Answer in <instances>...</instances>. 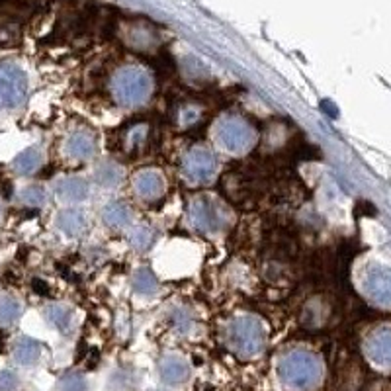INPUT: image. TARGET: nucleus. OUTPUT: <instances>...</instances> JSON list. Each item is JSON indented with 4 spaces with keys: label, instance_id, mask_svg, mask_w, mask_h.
<instances>
[{
    "label": "nucleus",
    "instance_id": "393cba45",
    "mask_svg": "<svg viewBox=\"0 0 391 391\" xmlns=\"http://www.w3.org/2000/svg\"><path fill=\"white\" fill-rule=\"evenodd\" d=\"M57 391H88V380L82 372L71 370L59 378Z\"/></svg>",
    "mask_w": 391,
    "mask_h": 391
},
{
    "label": "nucleus",
    "instance_id": "aec40b11",
    "mask_svg": "<svg viewBox=\"0 0 391 391\" xmlns=\"http://www.w3.org/2000/svg\"><path fill=\"white\" fill-rule=\"evenodd\" d=\"M155 239H157V231L151 225H145V223L133 225L130 229V235H128L131 249L137 250V252H147L155 245Z\"/></svg>",
    "mask_w": 391,
    "mask_h": 391
},
{
    "label": "nucleus",
    "instance_id": "bb28decb",
    "mask_svg": "<svg viewBox=\"0 0 391 391\" xmlns=\"http://www.w3.org/2000/svg\"><path fill=\"white\" fill-rule=\"evenodd\" d=\"M202 118V110L196 106H184L178 112V123L180 128H192L194 123H198Z\"/></svg>",
    "mask_w": 391,
    "mask_h": 391
},
{
    "label": "nucleus",
    "instance_id": "6ab92c4d",
    "mask_svg": "<svg viewBox=\"0 0 391 391\" xmlns=\"http://www.w3.org/2000/svg\"><path fill=\"white\" fill-rule=\"evenodd\" d=\"M366 286L370 295L378 302H385L391 297V278L383 270L372 268L366 274Z\"/></svg>",
    "mask_w": 391,
    "mask_h": 391
},
{
    "label": "nucleus",
    "instance_id": "1a4fd4ad",
    "mask_svg": "<svg viewBox=\"0 0 391 391\" xmlns=\"http://www.w3.org/2000/svg\"><path fill=\"white\" fill-rule=\"evenodd\" d=\"M53 198L63 207H76L90 198V182L82 176L67 174L53 182Z\"/></svg>",
    "mask_w": 391,
    "mask_h": 391
},
{
    "label": "nucleus",
    "instance_id": "423d86ee",
    "mask_svg": "<svg viewBox=\"0 0 391 391\" xmlns=\"http://www.w3.org/2000/svg\"><path fill=\"white\" fill-rule=\"evenodd\" d=\"M30 94V78L22 67L2 61L0 63V112H14L26 104Z\"/></svg>",
    "mask_w": 391,
    "mask_h": 391
},
{
    "label": "nucleus",
    "instance_id": "f8f14e48",
    "mask_svg": "<svg viewBox=\"0 0 391 391\" xmlns=\"http://www.w3.org/2000/svg\"><path fill=\"white\" fill-rule=\"evenodd\" d=\"M57 231L67 239H78L88 231V214L80 206L63 207L55 214L53 219Z\"/></svg>",
    "mask_w": 391,
    "mask_h": 391
},
{
    "label": "nucleus",
    "instance_id": "c85d7f7f",
    "mask_svg": "<svg viewBox=\"0 0 391 391\" xmlns=\"http://www.w3.org/2000/svg\"><path fill=\"white\" fill-rule=\"evenodd\" d=\"M4 216V206H2V202H0V219Z\"/></svg>",
    "mask_w": 391,
    "mask_h": 391
},
{
    "label": "nucleus",
    "instance_id": "0eeeda50",
    "mask_svg": "<svg viewBox=\"0 0 391 391\" xmlns=\"http://www.w3.org/2000/svg\"><path fill=\"white\" fill-rule=\"evenodd\" d=\"M219 163L216 153L206 145H194L180 159V173L188 184L204 186L218 174Z\"/></svg>",
    "mask_w": 391,
    "mask_h": 391
},
{
    "label": "nucleus",
    "instance_id": "a878e982",
    "mask_svg": "<svg viewBox=\"0 0 391 391\" xmlns=\"http://www.w3.org/2000/svg\"><path fill=\"white\" fill-rule=\"evenodd\" d=\"M147 139V125L145 123H139V125H133L128 133H125V147L128 149H137L141 147L143 143Z\"/></svg>",
    "mask_w": 391,
    "mask_h": 391
},
{
    "label": "nucleus",
    "instance_id": "7ed1b4c3",
    "mask_svg": "<svg viewBox=\"0 0 391 391\" xmlns=\"http://www.w3.org/2000/svg\"><path fill=\"white\" fill-rule=\"evenodd\" d=\"M211 143L225 155L231 157H243L257 145V130L247 118L235 112H223L216 118L209 130Z\"/></svg>",
    "mask_w": 391,
    "mask_h": 391
},
{
    "label": "nucleus",
    "instance_id": "6e6552de",
    "mask_svg": "<svg viewBox=\"0 0 391 391\" xmlns=\"http://www.w3.org/2000/svg\"><path fill=\"white\" fill-rule=\"evenodd\" d=\"M131 190L141 202L155 204L166 194V178L163 171L155 166H145L131 176Z\"/></svg>",
    "mask_w": 391,
    "mask_h": 391
},
{
    "label": "nucleus",
    "instance_id": "f257e3e1",
    "mask_svg": "<svg viewBox=\"0 0 391 391\" xmlns=\"http://www.w3.org/2000/svg\"><path fill=\"white\" fill-rule=\"evenodd\" d=\"M276 378L288 391H313L321 385L325 364L315 350L292 347L282 350L276 362Z\"/></svg>",
    "mask_w": 391,
    "mask_h": 391
},
{
    "label": "nucleus",
    "instance_id": "9b49d317",
    "mask_svg": "<svg viewBox=\"0 0 391 391\" xmlns=\"http://www.w3.org/2000/svg\"><path fill=\"white\" fill-rule=\"evenodd\" d=\"M157 374L159 380L168 388H180L186 381L192 378V364L190 360L178 354V352H168L157 364Z\"/></svg>",
    "mask_w": 391,
    "mask_h": 391
},
{
    "label": "nucleus",
    "instance_id": "4468645a",
    "mask_svg": "<svg viewBox=\"0 0 391 391\" xmlns=\"http://www.w3.org/2000/svg\"><path fill=\"white\" fill-rule=\"evenodd\" d=\"M44 356V345L32 337L16 338L12 345V358L22 368H33Z\"/></svg>",
    "mask_w": 391,
    "mask_h": 391
},
{
    "label": "nucleus",
    "instance_id": "a211bd4d",
    "mask_svg": "<svg viewBox=\"0 0 391 391\" xmlns=\"http://www.w3.org/2000/svg\"><path fill=\"white\" fill-rule=\"evenodd\" d=\"M131 290L139 297H153L159 292V280L155 276V272L147 266H141L133 272L131 276Z\"/></svg>",
    "mask_w": 391,
    "mask_h": 391
},
{
    "label": "nucleus",
    "instance_id": "f03ea898",
    "mask_svg": "<svg viewBox=\"0 0 391 391\" xmlns=\"http://www.w3.org/2000/svg\"><path fill=\"white\" fill-rule=\"evenodd\" d=\"M225 345L241 360L259 358L268 345V327L254 313H239L225 325Z\"/></svg>",
    "mask_w": 391,
    "mask_h": 391
},
{
    "label": "nucleus",
    "instance_id": "dca6fc26",
    "mask_svg": "<svg viewBox=\"0 0 391 391\" xmlns=\"http://www.w3.org/2000/svg\"><path fill=\"white\" fill-rule=\"evenodd\" d=\"M45 163V151L42 145H32L24 149L14 161H12V171L18 176H32L35 174Z\"/></svg>",
    "mask_w": 391,
    "mask_h": 391
},
{
    "label": "nucleus",
    "instance_id": "cd10ccee",
    "mask_svg": "<svg viewBox=\"0 0 391 391\" xmlns=\"http://www.w3.org/2000/svg\"><path fill=\"white\" fill-rule=\"evenodd\" d=\"M20 385V378L12 370H0V391H16Z\"/></svg>",
    "mask_w": 391,
    "mask_h": 391
},
{
    "label": "nucleus",
    "instance_id": "20e7f679",
    "mask_svg": "<svg viewBox=\"0 0 391 391\" xmlns=\"http://www.w3.org/2000/svg\"><path fill=\"white\" fill-rule=\"evenodd\" d=\"M153 75L141 65H125L110 78V96L121 108H139L153 94Z\"/></svg>",
    "mask_w": 391,
    "mask_h": 391
},
{
    "label": "nucleus",
    "instance_id": "2eb2a0df",
    "mask_svg": "<svg viewBox=\"0 0 391 391\" xmlns=\"http://www.w3.org/2000/svg\"><path fill=\"white\" fill-rule=\"evenodd\" d=\"M102 221L112 229H131L135 225V214L130 204L114 200L102 207Z\"/></svg>",
    "mask_w": 391,
    "mask_h": 391
},
{
    "label": "nucleus",
    "instance_id": "b1692460",
    "mask_svg": "<svg viewBox=\"0 0 391 391\" xmlns=\"http://www.w3.org/2000/svg\"><path fill=\"white\" fill-rule=\"evenodd\" d=\"M18 198L24 206L28 207H44L47 204L49 192L45 190V186L42 184H28L24 186L22 190L18 192Z\"/></svg>",
    "mask_w": 391,
    "mask_h": 391
},
{
    "label": "nucleus",
    "instance_id": "412c9836",
    "mask_svg": "<svg viewBox=\"0 0 391 391\" xmlns=\"http://www.w3.org/2000/svg\"><path fill=\"white\" fill-rule=\"evenodd\" d=\"M24 313V305L18 297L10 293L0 295V327L14 325Z\"/></svg>",
    "mask_w": 391,
    "mask_h": 391
},
{
    "label": "nucleus",
    "instance_id": "f3484780",
    "mask_svg": "<svg viewBox=\"0 0 391 391\" xmlns=\"http://www.w3.org/2000/svg\"><path fill=\"white\" fill-rule=\"evenodd\" d=\"M123 180V168L116 161H102L94 168V182L104 190L118 188Z\"/></svg>",
    "mask_w": 391,
    "mask_h": 391
},
{
    "label": "nucleus",
    "instance_id": "39448f33",
    "mask_svg": "<svg viewBox=\"0 0 391 391\" xmlns=\"http://www.w3.org/2000/svg\"><path fill=\"white\" fill-rule=\"evenodd\" d=\"M190 227L204 235H218L229 225V209L211 194H198L190 200L186 209Z\"/></svg>",
    "mask_w": 391,
    "mask_h": 391
},
{
    "label": "nucleus",
    "instance_id": "4be33fe9",
    "mask_svg": "<svg viewBox=\"0 0 391 391\" xmlns=\"http://www.w3.org/2000/svg\"><path fill=\"white\" fill-rule=\"evenodd\" d=\"M166 321L174 329V333H178V335H188L192 331V327H194V315L184 305L171 307L168 313H166Z\"/></svg>",
    "mask_w": 391,
    "mask_h": 391
},
{
    "label": "nucleus",
    "instance_id": "ddd939ff",
    "mask_svg": "<svg viewBox=\"0 0 391 391\" xmlns=\"http://www.w3.org/2000/svg\"><path fill=\"white\" fill-rule=\"evenodd\" d=\"M44 319L49 323V327L57 331L59 335H73L76 327V313L75 309L63 302H53L44 307Z\"/></svg>",
    "mask_w": 391,
    "mask_h": 391
},
{
    "label": "nucleus",
    "instance_id": "5701e85b",
    "mask_svg": "<svg viewBox=\"0 0 391 391\" xmlns=\"http://www.w3.org/2000/svg\"><path fill=\"white\" fill-rule=\"evenodd\" d=\"M370 356L378 364H390L391 362V335L380 333L370 342Z\"/></svg>",
    "mask_w": 391,
    "mask_h": 391
},
{
    "label": "nucleus",
    "instance_id": "9d476101",
    "mask_svg": "<svg viewBox=\"0 0 391 391\" xmlns=\"http://www.w3.org/2000/svg\"><path fill=\"white\" fill-rule=\"evenodd\" d=\"M98 151L96 135L90 130L78 128L67 133L63 139V155L71 163H87L92 161Z\"/></svg>",
    "mask_w": 391,
    "mask_h": 391
}]
</instances>
